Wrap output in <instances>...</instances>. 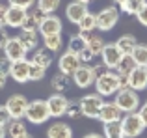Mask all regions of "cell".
Masks as SVG:
<instances>
[{
  "instance_id": "cell-42",
  "label": "cell",
  "mask_w": 147,
  "mask_h": 138,
  "mask_svg": "<svg viewBox=\"0 0 147 138\" xmlns=\"http://www.w3.org/2000/svg\"><path fill=\"white\" fill-rule=\"evenodd\" d=\"M138 116H140V120L144 121V125H145V129H147V103H144V105L138 108Z\"/></svg>"
},
{
  "instance_id": "cell-26",
  "label": "cell",
  "mask_w": 147,
  "mask_h": 138,
  "mask_svg": "<svg viewBox=\"0 0 147 138\" xmlns=\"http://www.w3.org/2000/svg\"><path fill=\"white\" fill-rule=\"evenodd\" d=\"M43 45L49 52H60L63 49V39H61V34H54V36H47L43 37Z\"/></svg>"
},
{
  "instance_id": "cell-19",
  "label": "cell",
  "mask_w": 147,
  "mask_h": 138,
  "mask_svg": "<svg viewBox=\"0 0 147 138\" xmlns=\"http://www.w3.org/2000/svg\"><path fill=\"white\" fill-rule=\"evenodd\" d=\"M19 41L24 45L26 51H36L37 45H39V36H37V30H26V28H21L19 32Z\"/></svg>"
},
{
  "instance_id": "cell-18",
  "label": "cell",
  "mask_w": 147,
  "mask_h": 138,
  "mask_svg": "<svg viewBox=\"0 0 147 138\" xmlns=\"http://www.w3.org/2000/svg\"><path fill=\"white\" fill-rule=\"evenodd\" d=\"M26 11L28 9L7 6V9H6V26H9V28H22L24 19H26Z\"/></svg>"
},
{
  "instance_id": "cell-17",
  "label": "cell",
  "mask_w": 147,
  "mask_h": 138,
  "mask_svg": "<svg viewBox=\"0 0 147 138\" xmlns=\"http://www.w3.org/2000/svg\"><path fill=\"white\" fill-rule=\"evenodd\" d=\"M86 13H88V6L82 4V2H78V0L69 2L67 7H65V17H67V21L73 22V24H78Z\"/></svg>"
},
{
  "instance_id": "cell-31",
  "label": "cell",
  "mask_w": 147,
  "mask_h": 138,
  "mask_svg": "<svg viewBox=\"0 0 147 138\" xmlns=\"http://www.w3.org/2000/svg\"><path fill=\"white\" fill-rule=\"evenodd\" d=\"M130 56L134 58L136 66H145L147 67V45L145 43H138Z\"/></svg>"
},
{
  "instance_id": "cell-29",
  "label": "cell",
  "mask_w": 147,
  "mask_h": 138,
  "mask_svg": "<svg viewBox=\"0 0 147 138\" xmlns=\"http://www.w3.org/2000/svg\"><path fill=\"white\" fill-rule=\"evenodd\" d=\"M78 30L86 34H93V30H97V21H95V13H90L88 11L84 15V19L78 22Z\"/></svg>"
},
{
  "instance_id": "cell-10",
  "label": "cell",
  "mask_w": 147,
  "mask_h": 138,
  "mask_svg": "<svg viewBox=\"0 0 147 138\" xmlns=\"http://www.w3.org/2000/svg\"><path fill=\"white\" fill-rule=\"evenodd\" d=\"M80 66H82L80 56L76 54V52H71V51H65L63 54L60 56V60H58V69H60V73H63V75H67V76H71Z\"/></svg>"
},
{
  "instance_id": "cell-34",
  "label": "cell",
  "mask_w": 147,
  "mask_h": 138,
  "mask_svg": "<svg viewBox=\"0 0 147 138\" xmlns=\"http://www.w3.org/2000/svg\"><path fill=\"white\" fill-rule=\"evenodd\" d=\"M104 138H125L119 121L117 123H106L104 125Z\"/></svg>"
},
{
  "instance_id": "cell-15",
  "label": "cell",
  "mask_w": 147,
  "mask_h": 138,
  "mask_svg": "<svg viewBox=\"0 0 147 138\" xmlns=\"http://www.w3.org/2000/svg\"><path fill=\"white\" fill-rule=\"evenodd\" d=\"M121 118H123V112L117 108V105L112 101V103H104V105L100 106V112H99L97 120L102 121V125H106V123H117V121H121Z\"/></svg>"
},
{
  "instance_id": "cell-36",
  "label": "cell",
  "mask_w": 147,
  "mask_h": 138,
  "mask_svg": "<svg viewBox=\"0 0 147 138\" xmlns=\"http://www.w3.org/2000/svg\"><path fill=\"white\" fill-rule=\"evenodd\" d=\"M37 0H7V6H15V7H22V9H30L36 6Z\"/></svg>"
},
{
  "instance_id": "cell-13",
  "label": "cell",
  "mask_w": 147,
  "mask_h": 138,
  "mask_svg": "<svg viewBox=\"0 0 147 138\" xmlns=\"http://www.w3.org/2000/svg\"><path fill=\"white\" fill-rule=\"evenodd\" d=\"M129 80V88L134 91H144L147 90V67L145 66H136L127 76Z\"/></svg>"
},
{
  "instance_id": "cell-3",
  "label": "cell",
  "mask_w": 147,
  "mask_h": 138,
  "mask_svg": "<svg viewBox=\"0 0 147 138\" xmlns=\"http://www.w3.org/2000/svg\"><path fill=\"white\" fill-rule=\"evenodd\" d=\"M26 121L32 125H43L50 120V112H49V106H47V101H32L28 103V108H26V114H24Z\"/></svg>"
},
{
  "instance_id": "cell-41",
  "label": "cell",
  "mask_w": 147,
  "mask_h": 138,
  "mask_svg": "<svg viewBox=\"0 0 147 138\" xmlns=\"http://www.w3.org/2000/svg\"><path fill=\"white\" fill-rule=\"evenodd\" d=\"M78 56H80V62H82V64H90V62H91V60H93V58H95V56H93V54H91V52H90V51H88V49H84V51H82V52H80V54H78Z\"/></svg>"
},
{
  "instance_id": "cell-48",
  "label": "cell",
  "mask_w": 147,
  "mask_h": 138,
  "mask_svg": "<svg viewBox=\"0 0 147 138\" xmlns=\"http://www.w3.org/2000/svg\"><path fill=\"white\" fill-rule=\"evenodd\" d=\"M78 2H82V4H86V6H88V4H91L93 0H78Z\"/></svg>"
},
{
  "instance_id": "cell-20",
  "label": "cell",
  "mask_w": 147,
  "mask_h": 138,
  "mask_svg": "<svg viewBox=\"0 0 147 138\" xmlns=\"http://www.w3.org/2000/svg\"><path fill=\"white\" fill-rule=\"evenodd\" d=\"M45 17H47V15H45L37 6L32 7L30 11H26V19H24L22 28H26V30H37V28H39V24L43 22Z\"/></svg>"
},
{
  "instance_id": "cell-14",
  "label": "cell",
  "mask_w": 147,
  "mask_h": 138,
  "mask_svg": "<svg viewBox=\"0 0 147 138\" xmlns=\"http://www.w3.org/2000/svg\"><path fill=\"white\" fill-rule=\"evenodd\" d=\"M121 58H123V54H121V51L115 47V43L104 45L102 52H100V60H102V66L106 69H115L117 64L121 62Z\"/></svg>"
},
{
  "instance_id": "cell-7",
  "label": "cell",
  "mask_w": 147,
  "mask_h": 138,
  "mask_svg": "<svg viewBox=\"0 0 147 138\" xmlns=\"http://www.w3.org/2000/svg\"><path fill=\"white\" fill-rule=\"evenodd\" d=\"M28 103L30 101L22 93H15L7 99L4 106H6V110H7L11 120H22L24 114H26V108H28Z\"/></svg>"
},
{
  "instance_id": "cell-40",
  "label": "cell",
  "mask_w": 147,
  "mask_h": 138,
  "mask_svg": "<svg viewBox=\"0 0 147 138\" xmlns=\"http://www.w3.org/2000/svg\"><path fill=\"white\" fill-rule=\"evenodd\" d=\"M9 114H7V110H6V106L4 105H0V125H7L9 123Z\"/></svg>"
},
{
  "instance_id": "cell-5",
  "label": "cell",
  "mask_w": 147,
  "mask_h": 138,
  "mask_svg": "<svg viewBox=\"0 0 147 138\" xmlns=\"http://www.w3.org/2000/svg\"><path fill=\"white\" fill-rule=\"evenodd\" d=\"M95 21H97V30L100 32H110L119 21V9L115 6H106L95 15Z\"/></svg>"
},
{
  "instance_id": "cell-45",
  "label": "cell",
  "mask_w": 147,
  "mask_h": 138,
  "mask_svg": "<svg viewBox=\"0 0 147 138\" xmlns=\"http://www.w3.org/2000/svg\"><path fill=\"white\" fill-rule=\"evenodd\" d=\"M6 80H7V75H6V73H0V90H4Z\"/></svg>"
},
{
  "instance_id": "cell-22",
  "label": "cell",
  "mask_w": 147,
  "mask_h": 138,
  "mask_svg": "<svg viewBox=\"0 0 147 138\" xmlns=\"http://www.w3.org/2000/svg\"><path fill=\"white\" fill-rule=\"evenodd\" d=\"M136 45H138V41H136V37H134L132 34H123V36L117 37V41H115V47L121 51L123 56L132 54V51L136 49Z\"/></svg>"
},
{
  "instance_id": "cell-6",
  "label": "cell",
  "mask_w": 147,
  "mask_h": 138,
  "mask_svg": "<svg viewBox=\"0 0 147 138\" xmlns=\"http://www.w3.org/2000/svg\"><path fill=\"white\" fill-rule=\"evenodd\" d=\"M104 105V99L95 91V93H88L84 95L82 99L78 101V106H80V112L82 116L86 118H99V112H100V106Z\"/></svg>"
},
{
  "instance_id": "cell-38",
  "label": "cell",
  "mask_w": 147,
  "mask_h": 138,
  "mask_svg": "<svg viewBox=\"0 0 147 138\" xmlns=\"http://www.w3.org/2000/svg\"><path fill=\"white\" fill-rule=\"evenodd\" d=\"M136 19H138V22H140L142 26H147V2L144 4V7H142V9L138 11Z\"/></svg>"
},
{
  "instance_id": "cell-37",
  "label": "cell",
  "mask_w": 147,
  "mask_h": 138,
  "mask_svg": "<svg viewBox=\"0 0 147 138\" xmlns=\"http://www.w3.org/2000/svg\"><path fill=\"white\" fill-rule=\"evenodd\" d=\"M65 116H69L71 120H78V118L82 116L78 103H71V105H69V108H67V114H65Z\"/></svg>"
},
{
  "instance_id": "cell-35",
  "label": "cell",
  "mask_w": 147,
  "mask_h": 138,
  "mask_svg": "<svg viewBox=\"0 0 147 138\" xmlns=\"http://www.w3.org/2000/svg\"><path fill=\"white\" fill-rule=\"evenodd\" d=\"M45 73H47V69L37 66V64H32L30 62V80H34V82H39V80L45 78Z\"/></svg>"
},
{
  "instance_id": "cell-33",
  "label": "cell",
  "mask_w": 147,
  "mask_h": 138,
  "mask_svg": "<svg viewBox=\"0 0 147 138\" xmlns=\"http://www.w3.org/2000/svg\"><path fill=\"white\" fill-rule=\"evenodd\" d=\"M86 49V39H84L80 34H76V36H71V39H69V47L67 51L71 52H76V54H80V52Z\"/></svg>"
},
{
  "instance_id": "cell-16",
  "label": "cell",
  "mask_w": 147,
  "mask_h": 138,
  "mask_svg": "<svg viewBox=\"0 0 147 138\" xmlns=\"http://www.w3.org/2000/svg\"><path fill=\"white\" fill-rule=\"evenodd\" d=\"M61 21L60 17H56V15H47V17L43 19V22L39 24V28H37V32L41 34L43 37L47 36H54V34H61Z\"/></svg>"
},
{
  "instance_id": "cell-51",
  "label": "cell",
  "mask_w": 147,
  "mask_h": 138,
  "mask_svg": "<svg viewBox=\"0 0 147 138\" xmlns=\"http://www.w3.org/2000/svg\"><path fill=\"white\" fill-rule=\"evenodd\" d=\"M145 2H147V0H145Z\"/></svg>"
},
{
  "instance_id": "cell-47",
  "label": "cell",
  "mask_w": 147,
  "mask_h": 138,
  "mask_svg": "<svg viewBox=\"0 0 147 138\" xmlns=\"http://www.w3.org/2000/svg\"><path fill=\"white\" fill-rule=\"evenodd\" d=\"M6 125H0V138H6Z\"/></svg>"
},
{
  "instance_id": "cell-21",
  "label": "cell",
  "mask_w": 147,
  "mask_h": 138,
  "mask_svg": "<svg viewBox=\"0 0 147 138\" xmlns=\"http://www.w3.org/2000/svg\"><path fill=\"white\" fill-rule=\"evenodd\" d=\"M47 138H73V129L63 121H56L47 129Z\"/></svg>"
},
{
  "instance_id": "cell-49",
  "label": "cell",
  "mask_w": 147,
  "mask_h": 138,
  "mask_svg": "<svg viewBox=\"0 0 147 138\" xmlns=\"http://www.w3.org/2000/svg\"><path fill=\"white\" fill-rule=\"evenodd\" d=\"M123 2H125V0H114V4H117V6H121Z\"/></svg>"
},
{
  "instance_id": "cell-32",
  "label": "cell",
  "mask_w": 147,
  "mask_h": 138,
  "mask_svg": "<svg viewBox=\"0 0 147 138\" xmlns=\"http://www.w3.org/2000/svg\"><path fill=\"white\" fill-rule=\"evenodd\" d=\"M60 4H61V0H37L36 6L39 7L45 15H52L54 11L60 7Z\"/></svg>"
},
{
  "instance_id": "cell-28",
  "label": "cell",
  "mask_w": 147,
  "mask_h": 138,
  "mask_svg": "<svg viewBox=\"0 0 147 138\" xmlns=\"http://www.w3.org/2000/svg\"><path fill=\"white\" fill-rule=\"evenodd\" d=\"M50 86L54 88V93H63V91L69 88V76L63 75V73H58V75L52 76Z\"/></svg>"
},
{
  "instance_id": "cell-43",
  "label": "cell",
  "mask_w": 147,
  "mask_h": 138,
  "mask_svg": "<svg viewBox=\"0 0 147 138\" xmlns=\"http://www.w3.org/2000/svg\"><path fill=\"white\" fill-rule=\"evenodd\" d=\"M9 66H11V62L7 58H0V73H6L7 76H9Z\"/></svg>"
},
{
  "instance_id": "cell-50",
  "label": "cell",
  "mask_w": 147,
  "mask_h": 138,
  "mask_svg": "<svg viewBox=\"0 0 147 138\" xmlns=\"http://www.w3.org/2000/svg\"><path fill=\"white\" fill-rule=\"evenodd\" d=\"M19 138H32L30 135H24V136H19Z\"/></svg>"
},
{
  "instance_id": "cell-23",
  "label": "cell",
  "mask_w": 147,
  "mask_h": 138,
  "mask_svg": "<svg viewBox=\"0 0 147 138\" xmlns=\"http://www.w3.org/2000/svg\"><path fill=\"white\" fill-rule=\"evenodd\" d=\"M6 133L9 138H19L28 135V129H26V123L22 120H9V123L6 125Z\"/></svg>"
},
{
  "instance_id": "cell-12",
  "label": "cell",
  "mask_w": 147,
  "mask_h": 138,
  "mask_svg": "<svg viewBox=\"0 0 147 138\" xmlns=\"http://www.w3.org/2000/svg\"><path fill=\"white\" fill-rule=\"evenodd\" d=\"M9 76L17 84H26L30 80V62L26 58L24 60H17V62H11Z\"/></svg>"
},
{
  "instance_id": "cell-8",
  "label": "cell",
  "mask_w": 147,
  "mask_h": 138,
  "mask_svg": "<svg viewBox=\"0 0 147 138\" xmlns=\"http://www.w3.org/2000/svg\"><path fill=\"white\" fill-rule=\"evenodd\" d=\"M71 76H73V82L78 88H90L97 80V73H95L93 66H90V64H82Z\"/></svg>"
},
{
  "instance_id": "cell-30",
  "label": "cell",
  "mask_w": 147,
  "mask_h": 138,
  "mask_svg": "<svg viewBox=\"0 0 147 138\" xmlns=\"http://www.w3.org/2000/svg\"><path fill=\"white\" fill-rule=\"evenodd\" d=\"M145 0H125V2L119 6V9L127 15H138V11L144 7Z\"/></svg>"
},
{
  "instance_id": "cell-24",
  "label": "cell",
  "mask_w": 147,
  "mask_h": 138,
  "mask_svg": "<svg viewBox=\"0 0 147 138\" xmlns=\"http://www.w3.org/2000/svg\"><path fill=\"white\" fill-rule=\"evenodd\" d=\"M104 45H106V43H104L102 36H99V34H90V37L86 39V49H88V51H90L93 56H100Z\"/></svg>"
},
{
  "instance_id": "cell-39",
  "label": "cell",
  "mask_w": 147,
  "mask_h": 138,
  "mask_svg": "<svg viewBox=\"0 0 147 138\" xmlns=\"http://www.w3.org/2000/svg\"><path fill=\"white\" fill-rule=\"evenodd\" d=\"M9 34H7V30H6V26L4 28H0V51H4V47H6V43H7V39H9Z\"/></svg>"
},
{
  "instance_id": "cell-46",
  "label": "cell",
  "mask_w": 147,
  "mask_h": 138,
  "mask_svg": "<svg viewBox=\"0 0 147 138\" xmlns=\"http://www.w3.org/2000/svg\"><path fill=\"white\" fill-rule=\"evenodd\" d=\"M84 138H104V135H99V133H90V135H86Z\"/></svg>"
},
{
  "instance_id": "cell-25",
  "label": "cell",
  "mask_w": 147,
  "mask_h": 138,
  "mask_svg": "<svg viewBox=\"0 0 147 138\" xmlns=\"http://www.w3.org/2000/svg\"><path fill=\"white\" fill-rule=\"evenodd\" d=\"M52 62H54L52 52H49L47 49H36V52H34V56H32V64H37V66L49 69L52 66Z\"/></svg>"
},
{
  "instance_id": "cell-44",
  "label": "cell",
  "mask_w": 147,
  "mask_h": 138,
  "mask_svg": "<svg viewBox=\"0 0 147 138\" xmlns=\"http://www.w3.org/2000/svg\"><path fill=\"white\" fill-rule=\"evenodd\" d=\"M6 9H7V6L0 4V28L6 26Z\"/></svg>"
},
{
  "instance_id": "cell-27",
  "label": "cell",
  "mask_w": 147,
  "mask_h": 138,
  "mask_svg": "<svg viewBox=\"0 0 147 138\" xmlns=\"http://www.w3.org/2000/svg\"><path fill=\"white\" fill-rule=\"evenodd\" d=\"M136 67V62H134V58L130 54H125L121 58V62L117 64V67H115V73L121 76H129V73L132 71V69Z\"/></svg>"
},
{
  "instance_id": "cell-4",
  "label": "cell",
  "mask_w": 147,
  "mask_h": 138,
  "mask_svg": "<svg viewBox=\"0 0 147 138\" xmlns=\"http://www.w3.org/2000/svg\"><path fill=\"white\" fill-rule=\"evenodd\" d=\"M119 125H121V131H123V135H125V138H138V136L144 135V131H145V125H144V121L140 120L138 112L123 114Z\"/></svg>"
},
{
  "instance_id": "cell-1",
  "label": "cell",
  "mask_w": 147,
  "mask_h": 138,
  "mask_svg": "<svg viewBox=\"0 0 147 138\" xmlns=\"http://www.w3.org/2000/svg\"><path fill=\"white\" fill-rule=\"evenodd\" d=\"M95 90L100 97H112L115 95L119 90H121V76L114 71V69H106L104 73L97 75V80H95Z\"/></svg>"
},
{
  "instance_id": "cell-11",
  "label": "cell",
  "mask_w": 147,
  "mask_h": 138,
  "mask_svg": "<svg viewBox=\"0 0 147 138\" xmlns=\"http://www.w3.org/2000/svg\"><path fill=\"white\" fill-rule=\"evenodd\" d=\"M28 51L24 49V45L19 41V37H9L4 47V58H7L9 62H17V60H24Z\"/></svg>"
},
{
  "instance_id": "cell-2",
  "label": "cell",
  "mask_w": 147,
  "mask_h": 138,
  "mask_svg": "<svg viewBox=\"0 0 147 138\" xmlns=\"http://www.w3.org/2000/svg\"><path fill=\"white\" fill-rule=\"evenodd\" d=\"M114 103L117 105V108L123 114H130V112H138L140 108V95L138 91H134L132 88H121L115 93Z\"/></svg>"
},
{
  "instance_id": "cell-9",
  "label": "cell",
  "mask_w": 147,
  "mask_h": 138,
  "mask_svg": "<svg viewBox=\"0 0 147 138\" xmlns=\"http://www.w3.org/2000/svg\"><path fill=\"white\" fill-rule=\"evenodd\" d=\"M69 105H71V101H69L63 93H52L47 99V106H49L50 118H61V116H65V114H67Z\"/></svg>"
}]
</instances>
